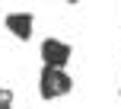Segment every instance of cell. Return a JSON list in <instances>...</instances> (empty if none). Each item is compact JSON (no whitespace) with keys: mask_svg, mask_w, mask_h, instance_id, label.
Returning <instances> with one entry per match:
<instances>
[{"mask_svg":"<svg viewBox=\"0 0 121 109\" xmlns=\"http://www.w3.org/2000/svg\"><path fill=\"white\" fill-rule=\"evenodd\" d=\"M42 61L51 67H64L70 61V45L60 42V39H45L42 42Z\"/></svg>","mask_w":121,"mask_h":109,"instance_id":"obj_2","label":"cell"},{"mask_svg":"<svg viewBox=\"0 0 121 109\" xmlns=\"http://www.w3.org/2000/svg\"><path fill=\"white\" fill-rule=\"evenodd\" d=\"M3 23H6V29H10L16 39H29L32 29H35V26H32V23H35V19H32V13H10Z\"/></svg>","mask_w":121,"mask_h":109,"instance_id":"obj_3","label":"cell"},{"mask_svg":"<svg viewBox=\"0 0 121 109\" xmlns=\"http://www.w3.org/2000/svg\"><path fill=\"white\" fill-rule=\"evenodd\" d=\"M0 109H13V90L0 87Z\"/></svg>","mask_w":121,"mask_h":109,"instance_id":"obj_4","label":"cell"},{"mask_svg":"<svg viewBox=\"0 0 121 109\" xmlns=\"http://www.w3.org/2000/svg\"><path fill=\"white\" fill-rule=\"evenodd\" d=\"M70 90H73L70 74H67L64 67H51V64H45L42 77H38V93H42V99H57V96H67Z\"/></svg>","mask_w":121,"mask_h":109,"instance_id":"obj_1","label":"cell"},{"mask_svg":"<svg viewBox=\"0 0 121 109\" xmlns=\"http://www.w3.org/2000/svg\"><path fill=\"white\" fill-rule=\"evenodd\" d=\"M67 3H80V0H67Z\"/></svg>","mask_w":121,"mask_h":109,"instance_id":"obj_5","label":"cell"}]
</instances>
